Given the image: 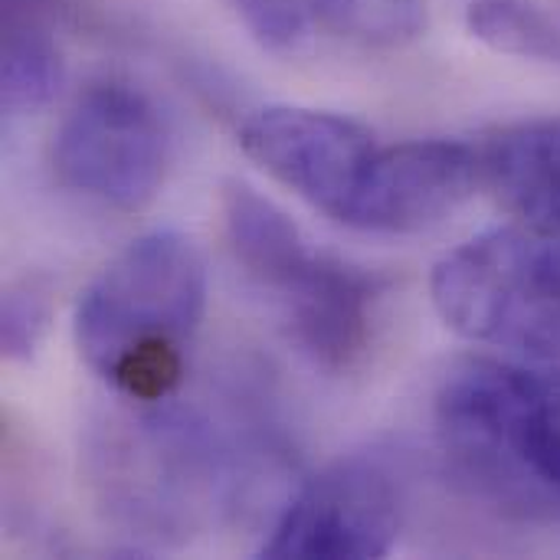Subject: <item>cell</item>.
<instances>
[{
    "mask_svg": "<svg viewBox=\"0 0 560 560\" xmlns=\"http://www.w3.org/2000/svg\"><path fill=\"white\" fill-rule=\"evenodd\" d=\"M52 0H3V7L10 10H46Z\"/></svg>",
    "mask_w": 560,
    "mask_h": 560,
    "instance_id": "2e32d148",
    "label": "cell"
},
{
    "mask_svg": "<svg viewBox=\"0 0 560 560\" xmlns=\"http://www.w3.org/2000/svg\"><path fill=\"white\" fill-rule=\"evenodd\" d=\"M46 295L36 282L23 279L7 289L0 308V345L10 361H30L46 331Z\"/></svg>",
    "mask_w": 560,
    "mask_h": 560,
    "instance_id": "9a60e30c",
    "label": "cell"
},
{
    "mask_svg": "<svg viewBox=\"0 0 560 560\" xmlns=\"http://www.w3.org/2000/svg\"><path fill=\"white\" fill-rule=\"evenodd\" d=\"M430 292L440 318L463 338L560 361V233H479L433 266Z\"/></svg>",
    "mask_w": 560,
    "mask_h": 560,
    "instance_id": "277c9868",
    "label": "cell"
},
{
    "mask_svg": "<svg viewBox=\"0 0 560 560\" xmlns=\"http://www.w3.org/2000/svg\"><path fill=\"white\" fill-rule=\"evenodd\" d=\"M207 308V266L177 230H151L112 256L75 305L82 361L125 400L161 404L184 374Z\"/></svg>",
    "mask_w": 560,
    "mask_h": 560,
    "instance_id": "6da1fadb",
    "label": "cell"
},
{
    "mask_svg": "<svg viewBox=\"0 0 560 560\" xmlns=\"http://www.w3.org/2000/svg\"><path fill=\"white\" fill-rule=\"evenodd\" d=\"M479 180V151L463 141L427 138L377 148L345 223L371 233H420L459 210Z\"/></svg>",
    "mask_w": 560,
    "mask_h": 560,
    "instance_id": "9c48e42d",
    "label": "cell"
},
{
    "mask_svg": "<svg viewBox=\"0 0 560 560\" xmlns=\"http://www.w3.org/2000/svg\"><path fill=\"white\" fill-rule=\"evenodd\" d=\"M436 430L459 476L495 505L560 518V374L489 358L456 364Z\"/></svg>",
    "mask_w": 560,
    "mask_h": 560,
    "instance_id": "7a4b0ae2",
    "label": "cell"
},
{
    "mask_svg": "<svg viewBox=\"0 0 560 560\" xmlns=\"http://www.w3.org/2000/svg\"><path fill=\"white\" fill-rule=\"evenodd\" d=\"M249 30V36L272 52H295L308 36L305 0H220Z\"/></svg>",
    "mask_w": 560,
    "mask_h": 560,
    "instance_id": "5bb4252c",
    "label": "cell"
},
{
    "mask_svg": "<svg viewBox=\"0 0 560 560\" xmlns=\"http://www.w3.org/2000/svg\"><path fill=\"white\" fill-rule=\"evenodd\" d=\"M305 10L328 33L368 49H400L427 30V0H305Z\"/></svg>",
    "mask_w": 560,
    "mask_h": 560,
    "instance_id": "7c38bea8",
    "label": "cell"
},
{
    "mask_svg": "<svg viewBox=\"0 0 560 560\" xmlns=\"http://www.w3.org/2000/svg\"><path fill=\"white\" fill-rule=\"evenodd\" d=\"M404 495L377 456L331 463L279 515L259 555L272 560H368L400 538Z\"/></svg>",
    "mask_w": 560,
    "mask_h": 560,
    "instance_id": "52a82bcc",
    "label": "cell"
},
{
    "mask_svg": "<svg viewBox=\"0 0 560 560\" xmlns=\"http://www.w3.org/2000/svg\"><path fill=\"white\" fill-rule=\"evenodd\" d=\"M233 259L262 289L299 351L328 374H348L374 341L381 282L315 249L269 197L230 180L220 194Z\"/></svg>",
    "mask_w": 560,
    "mask_h": 560,
    "instance_id": "3957f363",
    "label": "cell"
},
{
    "mask_svg": "<svg viewBox=\"0 0 560 560\" xmlns=\"http://www.w3.org/2000/svg\"><path fill=\"white\" fill-rule=\"evenodd\" d=\"M466 26L495 52L560 66V20L535 0H472Z\"/></svg>",
    "mask_w": 560,
    "mask_h": 560,
    "instance_id": "4fadbf2b",
    "label": "cell"
},
{
    "mask_svg": "<svg viewBox=\"0 0 560 560\" xmlns=\"http://www.w3.org/2000/svg\"><path fill=\"white\" fill-rule=\"evenodd\" d=\"M482 184L525 226L560 233V115L495 128L479 148Z\"/></svg>",
    "mask_w": 560,
    "mask_h": 560,
    "instance_id": "30bf717a",
    "label": "cell"
},
{
    "mask_svg": "<svg viewBox=\"0 0 560 560\" xmlns=\"http://www.w3.org/2000/svg\"><path fill=\"white\" fill-rule=\"evenodd\" d=\"M240 148L272 180L345 223L381 144L348 115L302 105H266L243 121Z\"/></svg>",
    "mask_w": 560,
    "mask_h": 560,
    "instance_id": "ba28073f",
    "label": "cell"
},
{
    "mask_svg": "<svg viewBox=\"0 0 560 560\" xmlns=\"http://www.w3.org/2000/svg\"><path fill=\"white\" fill-rule=\"evenodd\" d=\"M62 79H66V62L46 23V10L3 7L0 98L7 115H23L49 105Z\"/></svg>",
    "mask_w": 560,
    "mask_h": 560,
    "instance_id": "8fae6325",
    "label": "cell"
},
{
    "mask_svg": "<svg viewBox=\"0 0 560 560\" xmlns=\"http://www.w3.org/2000/svg\"><path fill=\"white\" fill-rule=\"evenodd\" d=\"M108 427L95 453L102 499L138 535H184L226 499L230 456L203 420L158 410Z\"/></svg>",
    "mask_w": 560,
    "mask_h": 560,
    "instance_id": "5b68a950",
    "label": "cell"
},
{
    "mask_svg": "<svg viewBox=\"0 0 560 560\" xmlns=\"http://www.w3.org/2000/svg\"><path fill=\"white\" fill-rule=\"evenodd\" d=\"M171 135L158 105L128 82H92L66 112L52 141L62 187L102 207L144 210L167 174Z\"/></svg>",
    "mask_w": 560,
    "mask_h": 560,
    "instance_id": "8992f818",
    "label": "cell"
}]
</instances>
